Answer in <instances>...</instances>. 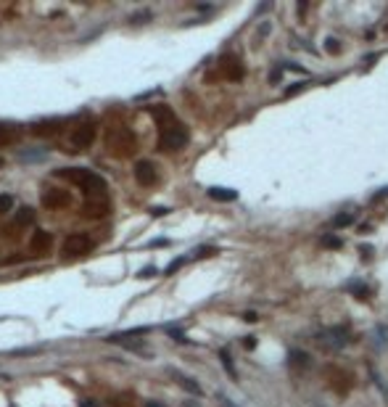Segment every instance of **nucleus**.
I'll use <instances>...</instances> for the list:
<instances>
[{"label": "nucleus", "instance_id": "f257e3e1", "mask_svg": "<svg viewBox=\"0 0 388 407\" xmlns=\"http://www.w3.org/2000/svg\"><path fill=\"white\" fill-rule=\"evenodd\" d=\"M58 174L69 177L77 185H85L87 191H106V180H103L101 174L90 172V170H77V167H69V170H61Z\"/></svg>", "mask_w": 388, "mask_h": 407}, {"label": "nucleus", "instance_id": "f03ea898", "mask_svg": "<svg viewBox=\"0 0 388 407\" xmlns=\"http://www.w3.org/2000/svg\"><path fill=\"white\" fill-rule=\"evenodd\" d=\"M185 143H187V130L183 125L164 127V135H161V140H159L161 151H177V148H185Z\"/></svg>", "mask_w": 388, "mask_h": 407}, {"label": "nucleus", "instance_id": "7ed1b4c3", "mask_svg": "<svg viewBox=\"0 0 388 407\" xmlns=\"http://www.w3.org/2000/svg\"><path fill=\"white\" fill-rule=\"evenodd\" d=\"M317 341H320L325 349H333V352H338V349H344L348 344V331L341 325H333V328H325L320 336H317Z\"/></svg>", "mask_w": 388, "mask_h": 407}, {"label": "nucleus", "instance_id": "20e7f679", "mask_svg": "<svg viewBox=\"0 0 388 407\" xmlns=\"http://www.w3.org/2000/svg\"><path fill=\"white\" fill-rule=\"evenodd\" d=\"M135 177H138V183H143V185H153L156 183V167H153L151 161H138V164H135Z\"/></svg>", "mask_w": 388, "mask_h": 407}, {"label": "nucleus", "instance_id": "39448f33", "mask_svg": "<svg viewBox=\"0 0 388 407\" xmlns=\"http://www.w3.org/2000/svg\"><path fill=\"white\" fill-rule=\"evenodd\" d=\"M93 249V241L85 236H72V238H66V243H63V251L66 254H82V251H90Z\"/></svg>", "mask_w": 388, "mask_h": 407}, {"label": "nucleus", "instance_id": "423d86ee", "mask_svg": "<svg viewBox=\"0 0 388 407\" xmlns=\"http://www.w3.org/2000/svg\"><path fill=\"white\" fill-rule=\"evenodd\" d=\"M172 376L177 378V384L183 386L185 391L196 394V397H201V394H204V389H201V386H198V384H196V381H193L190 376H185V373H180V370H172Z\"/></svg>", "mask_w": 388, "mask_h": 407}, {"label": "nucleus", "instance_id": "0eeeda50", "mask_svg": "<svg viewBox=\"0 0 388 407\" xmlns=\"http://www.w3.org/2000/svg\"><path fill=\"white\" fill-rule=\"evenodd\" d=\"M209 196L214 198V201H235L238 198V191H232V188H209Z\"/></svg>", "mask_w": 388, "mask_h": 407}, {"label": "nucleus", "instance_id": "6e6552de", "mask_svg": "<svg viewBox=\"0 0 388 407\" xmlns=\"http://www.w3.org/2000/svg\"><path fill=\"white\" fill-rule=\"evenodd\" d=\"M346 291H351L357 299H367V294H370V288H367L362 280H348L346 283Z\"/></svg>", "mask_w": 388, "mask_h": 407}, {"label": "nucleus", "instance_id": "1a4fd4ad", "mask_svg": "<svg viewBox=\"0 0 388 407\" xmlns=\"http://www.w3.org/2000/svg\"><path fill=\"white\" fill-rule=\"evenodd\" d=\"M219 360H222V365H225V370H227V376H230V378H238V370H235V365H232V357H230L227 349H222V352H219Z\"/></svg>", "mask_w": 388, "mask_h": 407}, {"label": "nucleus", "instance_id": "9d476101", "mask_svg": "<svg viewBox=\"0 0 388 407\" xmlns=\"http://www.w3.org/2000/svg\"><path fill=\"white\" fill-rule=\"evenodd\" d=\"M93 135H95L93 127H85V130H82V132H77L72 140H74V146H80V148H82V146H87L90 140H93Z\"/></svg>", "mask_w": 388, "mask_h": 407}, {"label": "nucleus", "instance_id": "9b49d317", "mask_svg": "<svg viewBox=\"0 0 388 407\" xmlns=\"http://www.w3.org/2000/svg\"><path fill=\"white\" fill-rule=\"evenodd\" d=\"M32 219H35V212H32L29 206H24V209H19V214H16V225H29Z\"/></svg>", "mask_w": 388, "mask_h": 407}, {"label": "nucleus", "instance_id": "f8f14e48", "mask_svg": "<svg viewBox=\"0 0 388 407\" xmlns=\"http://www.w3.org/2000/svg\"><path fill=\"white\" fill-rule=\"evenodd\" d=\"M351 222H354V217H351V214H335V217L330 219L333 228H346V225H351Z\"/></svg>", "mask_w": 388, "mask_h": 407}, {"label": "nucleus", "instance_id": "ddd939ff", "mask_svg": "<svg viewBox=\"0 0 388 407\" xmlns=\"http://www.w3.org/2000/svg\"><path fill=\"white\" fill-rule=\"evenodd\" d=\"M370 376H372L375 386H378V389H380V394H383V397H386V402H388V384H386V381L378 376V370H370Z\"/></svg>", "mask_w": 388, "mask_h": 407}, {"label": "nucleus", "instance_id": "4468645a", "mask_svg": "<svg viewBox=\"0 0 388 407\" xmlns=\"http://www.w3.org/2000/svg\"><path fill=\"white\" fill-rule=\"evenodd\" d=\"M290 360H293V365L309 367V354L306 352H290Z\"/></svg>", "mask_w": 388, "mask_h": 407}, {"label": "nucleus", "instance_id": "2eb2a0df", "mask_svg": "<svg viewBox=\"0 0 388 407\" xmlns=\"http://www.w3.org/2000/svg\"><path fill=\"white\" fill-rule=\"evenodd\" d=\"M325 50H327L330 56H338V53H341V40H335V37H327V40H325Z\"/></svg>", "mask_w": 388, "mask_h": 407}, {"label": "nucleus", "instance_id": "dca6fc26", "mask_svg": "<svg viewBox=\"0 0 388 407\" xmlns=\"http://www.w3.org/2000/svg\"><path fill=\"white\" fill-rule=\"evenodd\" d=\"M322 246H327V249H341V246H344V241H341L338 236H325V238H322Z\"/></svg>", "mask_w": 388, "mask_h": 407}, {"label": "nucleus", "instance_id": "f3484780", "mask_svg": "<svg viewBox=\"0 0 388 407\" xmlns=\"http://www.w3.org/2000/svg\"><path fill=\"white\" fill-rule=\"evenodd\" d=\"M166 333H169V336H172V339H174V341H177V344H187L185 333H183V331H180V328H174V325H169V328H166Z\"/></svg>", "mask_w": 388, "mask_h": 407}, {"label": "nucleus", "instance_id": "a211bd4d", "mask_svg": "<svg viewBox=\"0 0 388 407\" xmlns=\"http://www.w3.org/2000/svg\"><path fill=\"white\" fill-rule=\"evenodd\" d=\"M309 87V82H293L290 87H286V98H290V95H296V93H301V90H306Z\"/></svg>", "mask_w": 388, "mask_h": 407}, {"label": "nucleus", "instance_id": "6ab92c4d", "mask_svg": "<svg viewBox=\"0 0 388 407\" xmlns=\"http://www.w3.org/2000/svg\"><path fill=\"white\" fill-rule=\"evenodd\" d=\"M211 254H217L214 246H201V249L193 251V257H196V259H204V257H211Z\"/></svg>", "mask_w": 388, "mask_h": 407}, {"label": "nucleus", "instance_id": "aec40b11", "mask_svg": "<svg viewBox=\"0 0 388 407\" xmlns=\"http://www.w3.org/2000/svg\"><path fill=\"white\" fill-rule=\"evenodd\" d=\"M187 259H185V257H180V259H174V262H169V267H166L164 270V275H174V273H177V270L180 267H183V264H185Z\"/></svg>", "mask_w": 388, "mask_h": 407}, {"label": "nucleus", "instance_id": "412c9836", "mask_svg": "<svg viewBox=\"0 0 388 407\" xmlns=\"http://www.w3.org/2000/svg\"><path fill=\"white\" fill-rule=\"evenodd\" d=\"M14 209V196H0V212H11Z\"/></svg>", "mask_w": 388, "mask_h": 407}, {"label": "nucleus", "instance_id": "4be33fe9", "mask_svg": "<svg viewBox=\"0 0 388 407\" xmlns=\"http://www.w3.org/2000/svg\"><path fill=\"white\" fill-rule=\"evenodd\" d=\"M48 243H50L48 233H37V236H35V246H48Z\"/></svg>", "mask_w": 388, "mask_h": 407}, {"label": "nucleus", "instance_id": "5701e85b", "mask_svg": "<svg viewBox=\"0 0 388 407\" xmlns=\"http://www.w3.org/2000/svg\"><path fill=\"white\" fill-rule=\"evenodd\" d=\"M145 19H151V11H143V14H135L132 19H129V21H132V24H143Z\"/></svg>", "mask_w": 388, "mask_h": 407}, {"label": "nucleus", "instance_id": "b1692460", "mask_svg": "<svg viewBox=\"0 0 388 407\" xmlns=\"http://www.w3.org/2000/svg\"><path fill=\"white\" fill-rule=\"evenodd\" d=\"M156 275V267H145V270H140V278H153Z\"/></svg>", "mask_w": 388, "mask_h": 407}, {"label": "nucleus", "instance_id": "393cba45", "mask_svg": "<svg viewBox=\"0 0 388 407\" xmlns=\"http://www.w3.org/2000/svg\"><path fill=\"white\" fill-rule=\"evenodd\" d=\"M283 77V69H272V74H269V82H277Z\"/></svg>", "mask_w": 388, "mask_h": 407}, {"label": "nucleus", "instance_id": "a878e982", "mask_svg": "<svg viewBox=\"0 0 388 407\" xmlns=\"http://www.w3.org/2000/svg\"><path fill=\"white\" fill-rule=\"evenodd\" d=\"M219 407H238L235 402H230L227 397H219Z\"/></svg>", "mask_w": 388, "mask_h": 407}, {"label": "nucleus", "instance_id": "bb28decb", "mask_svg": "<svg viewBox=\"0 0 388 407\" xmlns=\"http://www.w3.org/2000/svg\"><path fill=\"white\" fill-rule=\"evenodd\" d=\"M359 254H362V259H365V257H370V254H372V246H362Z\"/></svg>", "mask_w": 388, "mask_h": 407}, {"label": "nucleus", "instance_id": "cd10ccee", "mask_svg": "<svg viewBox=\"0 0 388 407\" xmlns=\"http://www.w3.org/2000/svg\"><path fill=\"white\" fill-rule=\"evenodd\" d=\"M386 196H388V188H383L380 193H375V196H372V201H380V198H386Z\"/></svg>", "mask_w": 388, "mask_h": 407}, {"label": "nucleus", "instance_id": "c85d7f7f", "mask_svg": "<svg viewBox=\"0 0 388 407\" xmlns=\"http://www.w3.org/2000/svg\"><path fill=\"white\" fill-rule=\"evenodd\" d=\"M243 318H245V320H248V322H256V320H259V315H256V312H245V315H243Z\"/></svg>", "mask_w": 388, "mask_h": 407}, {"label": "nucleus", "instance_id": "c756f323", "mask_svg": "<svg viewBox=\"0 0 388 407\" xmlns=\"http://www.w3.org/2000/svg\"><path fill=\"white\" fill-rule=\"evenodd\" d=\"M254 346H256L254 336H245V349H254Z\"/></svg>", "mask_w": 388, "mask_h": 407}, {"label": "nucleus", "instance_id": "7c9ffc66", "mask_svg": "<svg viewBox=\"0 0 388 407\" xmlns=\"http://www.w3.org/2000/svg\"><path fill=\"white\" fill-rule=\"evenodd\" d=\"M80 407H95V405H93V402H90V399H85V402H82Z\"/></svg>", "mask_w": 388, "mask_h": 407}, {"label": "nucleus", "instance_id": "2f4dec72", "mask_svg": "<svg viewBox=\"0 0 388 407\" xmlns=\"http://www.w3.org/2000/svg\"><path fill=\"white\" fill-rule=\"evenodd\" d=\"M145 407H161V405H159V402H148Z\"/></svg>", "mask_w": 388, "mask_h": 407}, {"label": "nucleus", "instance_id": "473e14b6", "mask_svg": "<svg viewBox=\"0 0 388 407\" xmlns=\"http://www.w3.org/2000/svg\"><path fill=\"white\" fill-rule=\"evenodd\" d=\"M187 407H201V405H196V402H187Z\"/></svg>", "mask_w": 388, "mask_h": 407}]
</instances>
